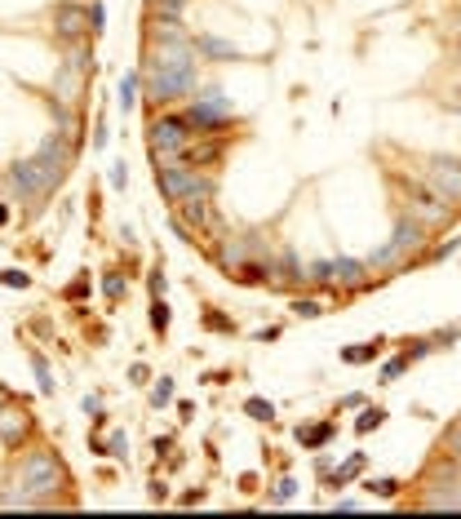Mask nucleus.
Segmentation results:
<instances>
[{
  "mask_svg": "<svg viewBox=\"0 0 461 519\" xmlns=\"http://www.w3.org/2000/svg\"><path fill=\"white\" fill-rule=\"evenodd\" d=\"M18 484H22V497L36 502V497H49V493L63 484V466H58L54 453H31L27 462L18 466Z\"/></svg>",
  "mask_w": 461,
  "mask_h": 519,
  "instance_id": "f257e3e1",
  "label": "nucleus"
},
{
  "mask_svg": "<svg viewBox=\"0 0 461 519\" xmlns=\"http://www.w3.org/2000/svg\"><path fill=\"white\" fill-rule=\"evenodd\" d=\"M155 178H160V191L173 204L187 200V196H209V178H204L196 164H164Z\"/></svg>",
  "mask_w": 461,
  "mask_h": 519,
  "instance_id": "f03ea898",
  "label": "nucleus"
},
{
  "mask_svg": "<svg viewBox=\"0 0 461 519\" xmlns=\"http://www.w3.org/2000/svg\"><path fill=\"white\" fill-rule=\"evenodd\" d=\"M31 164H36V173H40L45 191H54V187L67 178V164H71V160H67V134H54V138H45Z\"/></svg>",
  "mask_w": 461,
  "mask_h": 519,
  "instance_id": "7ed1b4c3",
  "label": "nucleus"
},
{
  "mask_svg": "<svg viewBox=\"0 0 461 519\" xmlns=\"http://www.w3.org/2000/svg\"><path fill=\"white\" fill-rule=\"evenodd\" d=\"M187 147H191V125H187V120L169 116V120H155V125H151V151H155V160H173V155H182Z\"/></svg>",
  "mask_w": 461,
  "mask_h": 519,
  "instance_id": "20e7f679",
  "label": "nucleus"
},
{
  "mask_svg": "<svg viewBox=\"0 0 461 519\" xmlns=\"http://www.w3.org/2000/svg\"><path fill=\"white\" fill-rule=\"evenodd\" d=\"M417 249H421V226L417 222H399L395 235H391V245L373 253V262H377V267H395L404 253H417Z\"/></svg>",
  "mask_w": 461,
  "mask_h": 519,
  "instance_id": "39448f33",
  "label": "nucleus"
},
{
  "mask_svg": "<svg viewBox=\"0 0 461 519\" xmlns=\"http://www.w3.org/2000/svg\"><path fill=\"white\" fill-rule=\"evenodd\" d=\"M426 183L439 191V196L448 204H461V169L453 160H444V155H435V160L426 164Z\"/></svg>",
  "mask_w": 461,
  "mask_h": 519,
  "instance_id": "423d86ee",
  "label": "nucleus"
},
{
  "mask_svg": "<svg viewBox=\"0 0 461 519\" xmlns=\"http://www.w3.org/2000/svg\"><path fill=\"white\" fill-rule=\"evenodd\" d=\"M408 196H412V213H417V222H444L448 218V200L435 187L408 183Z\"/></svg>",
  "mask_w": 461,
  "mask_h": 519,
  "instance_id": "0eeeda50",
  "label": "nucleus"
},
{
  "mask_svg": "<svg viewBox=\"0 0 461 519\" xmlns=\"http://www.w3.org/2000/svg\"><path fill=\"white\" fill-rule=\"evenodd\" d=\"M89 22H93V14L84 5H71V0H58V5H54V31L67 36V40L84 36V31H89Z\"/></svg>",
  "mask_w": 461,
  "mask_h": 519,
  "instance_id": "6e6552de",
  "label": "nucleus"
},
{
  "mask_svg": "<svg viewBox=\"0 0 461 519\" xmlns=\"http://www.w3.org/2000/svg\"><path fill=\"white\" fill-rule=\"evenodd\" d=\"M9 183H14V191H18L22 200L45 196V183H40V173H36V164H31V160H18L14 169H9Z\"/></svg>",
  "mask_w": 461,
  "mask_h": 519,
  "instance_id": "1a4fd4ad",
  "label": "nucleus"
},
{
  "mask_svg": "<svg viewBox=\"0 0 461 519\" xmlns=\"http://www.w3.org/2000/svg\"><path fill=\"white\" fill-rule=\"evenodd\" d=\"M22 435H27V413H22V408H5V404H0V440L18 444Z\"/></svg>",
  "mask_w": 461,
  "mask_h": 519,
  "instance_id": "9d476101",
  "label": "nucleus"
},
{
  "mask_svg": "<svg viewBox=\"0 0 461 519\" xmlns=\"http://www.w3.org/2000/svg\"><path fill=\"white\" fill-rule=\"evenodd\" d=\"M182 209H178V218H182V226H200L209 222V196H187V200H178Z\"/></svg>",
  "mask_w": 461,
  "mask_h": 519,
  "instance_id": "9b49d317",
  "label": "nucleus"
},
{
  "mask_svg": "<svg viewBox=\"0 0 461 519\" xmlns=\"http://www.w3.org/2000/svg\"><path fill=\"white\" fill-rule=\"evenodd\" d=\"M329 280L355 288V284L364 280V262H355V258H337V262H329Z\"/></svg>",
  "mask_w": 461,
  "mask_h": 519,
  "instance_id": "f8f14e48",
  "label": "nucleus"
},
{
  "mask_svg": "<svg viewBox=\"0 0 461 519\" xmlns=\"http://www.w3.org/2000/svg\"><path fill=\"white\" fill-rule=\"evenodd\" d=\"M426 506L430 511H461V484H444V493H430Z\"/></svg>",
  "mask_w": 461,
  "mask_h": 519,
  "instance_id": "ddd939ff",
  "label": "nucleus"
},
{
  "mask_svg": "<svg viewBox=\"0 0 461 519\" xmlns=\"http://www.w3.org/2000/svg\"><path fill=\"white\" fill-rule=\"evenodd\" d=\"M196 49L209 54V58H235V49H230L226 40H213V36H196Z\"/></svg>",
  "mask_w": 461,
  "mask_h": 519,
  "instance_id": "4468645a",
  "label": "nucleus"
},
{
  "mask_svg": "<svg viewBox=\"0 0 461 519\" xmlns=\"http://www.w3.org/2000/svg\"><path fill=\"white\" fill-rule=\"evenodd\" d=\"M373 355H377V346H373V342H364V346H346V351H342L346 364H364V359H373Z\"/></svg>",
  "mask_w": 461,
  "mask_h": 519,
  "instance_id": "2eb2a0df",
  "label": "nucleus"
},
{
  "mask_svg": "<svg viewBox=\"0 0 461 519\" xmlns=\"http://www.w3.org/2000/svg\"><path fill=\"white\" fill-rule=\"evenodd\" d=\"M133 93H138V76H133V71H129V76L120 80V107H125V111H129L133 102H138V98H133Z\"/></svg>",
  "mask_w": 461,
  "mask_h": 519,
  "instance_id": "dca6fc26",
  "label": "nucleus"
},
{
  "mask_svg": "<svg viewBox=\"0 0 461 519\" xmlns=\"http://www.w3.org/2000/svg\"><path fill=\"white\" fill-rule=\"evenodd\" d=\"M31 369H36V378H40V391H54V373L40 355H31Z\"/></svg>",
  "mask_w": 461,
  "mask_h": 519,
  "instance_id": "f3484780",
  "label": "nucleus"
},
{
  "mask_svg": "<svg viewBox=\"0 0 461 519\" xmlns=\"http://www.w3.org/2000/svg\"><path fill=\"white\" fill-rule=\"evenodd\" d=\"M169 400H173V382L160 378V382H155V391H151V404H169Z\"/></svg>",
  "mask_w": 461,
  "mask_h": 519,
  "instance_id": "a211bd4d",
  "label": "nucleus"
},
{
  "mask_svg": "<svg viewBox=\"0 0 461 519\" xmlns=\"http://www.w3.org/2000/svg\"><path fill=\"white\" fill-rule=\"evenodd\" d=\"M382 421H386V413H382V408H368V413H364V417L355 421V426H359V431H377Z\"/></svg>",
  "mask_w": 461,
  "mask_h": 519,
  "instance_id": "6ab92c4d",
  "label": "nucleus"
},
{
  "mask_svg": "<svg viewBox=\"0 0 461 519\" xmlns=\"http://www.w3.org/2000/svg\"><path fill=\"white\" fill-rule=\"evenodd\" d=\"M151 5H155V9H160V14H164V18H178V14H182V9H187V0H151Z\"/></svg>",
  "mask_w": 461,
  "mask_h": 519,
  "instance_id": "aec40b11",
  "label": "nucleus"
},
{
  "mask_svg": "<svg viewBox=\"0 0 461 519\" xmlns=\"http://www.w3.org/2000/svg\"><path fill=\"white\" fill-rule=\"evenodd\" d=\"M293 311H297L302 320H315V316H324V307H320V302H311V297H306V302H293Z\"/></svg>",
  "mask_w": 461,
  "mask_h": 519,
  "instance_id": "412c9836",
  "label": "nucleus"
},
{
  "mask_svg": "<svg viewBox=\"0 0 461 519\" xmlns=\"http://www.w3.org/2000/svg\"><path fill=\"white\" fill-rule=\"evenodd\" d=\"M0 284H9V288H27L31 280H27L22 271H0Z\"/></svg>",
  "mask_w": 461,
  "mask_h": 519,
  "instance_id": "4be33fe9",
  "label": "nucleus"
},
{
  "mask_svg": "<svg viewBox=\"0 0 461 519\" xmlns=\"http://www.w3.org/2000/svg\"><path fill=\"white\" fill-rule=\"evenodd\" d=\"M151 324H155V329H169V307H164V302H155V307H151Z\"/></svg>",
  "mask_w": 461,
  "mask_h": 519,
  "instance_id": "5701e85b",
  "label": "nucleus"
},
{
  "mask_svg": "<svg viewBox=\"0 0 461 519\" xmlns=\"http://www.w3.org/2000/svg\"><path fill=\"white\" fill-rule=\"evenodd\" d=\"M329 435H333V426H315V431H306V435H302V440H306L311 449H315V444H324Z\"/></svg>",
  "mask_w": 461,
  "mask_h": 519,
  "instance_id": "b1692460",
  "label": "nucleus"
},
{
  "mask_svg": "<svg viewBox=\"0 0 461 519\" xmlns=\"http://www.w3.org/2000/svg\"><path fill=\"white\" fill-rule=\"evenodd\" d=\"M244 408H249V413H253V417H262V421H266V417H271V413H275V408H271V404H266V400H249Z\"/></svg>",
  "mask_w": 461,
  "mask_h": 519,
  "instance_id": "393cba45",
  "label": "nucleus"
},
{
  "mask_svg": "<svg viewBox=\"0 0 461 519\" xmlns=\"http://www.w3.org/2000/svg\"><path fill=\"white\" fill-rule=\"evenodd\" d=\"M395 479H377V484H373V493H377V497H395Z\"/></svg>",
  "mask_w": 461,
  "mask_h": 519,
  "instance_id": "a878e982",
  "label": "nucleus"
},
{
  "mask_svg": "<svg viewBox=\"0 0 461 519\" xmlns=\"http://www.w3.org/2000/svg\"><path fill=\"white\" fill-rule=\"evenodd\" d=\"M448 449H453V462H461V426H453V435H448Z\"/></svg>",
  "mask_w": 461,
  "mask_h": 519,
  "instance_id": "bb28decb",
  "label": "nucleus"
},
{
  "mask_svg": "<svg viewBox=\"0 0 461 519\" xmlns=\"http://www.w3.org/2000/svg\"><path fill=\"white\" fill-rule=\"evenodd\" d=\"M293 493H297V484H293V479H284V484L275 488V502H288V497H293Z\"/></svg>",
  "mask_w": 461,
  "mask_h": 519,
  "instance_id": "cd10ccee",
  "label": "nucleus"
},
{
  "mask_svg": "<svg viewBox=\"0 0 461 519\" xmlns=\"http://www.w3.org/2000/svg\"><path fill=\"white\" fill-rule=\"evenodd\" d=\"M129 453V440L125 435H111V457H125Z\"/></svg>",
  "mask_w": 461,
  "mask_h": 519,
  "instance_id": "c85d7f7f",
  "label": "nucleus"
},
{
  "mask_svg": "<svg viewBox=\"0 0 461 519\" xmlns=\"http://www.w3.org/2000/svg\"><path fill=\"white\" fill-rule=\"evenodd\" d=\"M125 183H129V169L116 164V169H111V187H125Z\"/></svg>",
  "mask_w": 461,
  "mask_h": 519,
  "instance_id": "c756f323",
  "label": "nucleus"
},
{
  "mask_svg": "<svg viewBox=\"0 0 461 519\" xmlns=\"http://www.w3.org/2000/svg\"><path fill=\"white\" fill-rule=\"evenodd\" d=\"M5 218H9V209H5V204H0V222H5Z\"/></svg>",
  "mask_w": 461,
  "mask_h": 519,
  "instance_id": "7c9ffc66",
  "label": "nucleus"
},
{
  "mask_svg": "<svg viewBox=\"0 0 461 519\" xmlns=\"http://www.w3.org/2000/svg\"><path fill=\"white\" fill-rule=\"evenodd\" d=\"M457 31H461V22H457Z\"/></svg>",
  "mask_w": 461,
  "mask_h": 519,
  "instance_id": "2f4dec72",
  "label": "nucleus"
}]
</instances>
